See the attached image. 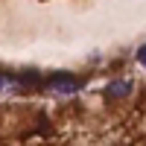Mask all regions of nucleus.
Here are the masks:
<instances>
[{"label":"nucleus","instance_id":"obj_1","mask_svg":"<svg viewBox=\"0 0 146 146\" xmlns=\"http://www.w3.org/2000/svg\"><path fill=\"white\" fill-rule=\"evenodd\" d=\"M47 88H50L53 94H62V96H70V94H76L79 88H82V82L73 76V73H53V76H47Z\"/></svg>","mask_w":146,"mask_h":146},{"label":"nucleus","instance_id":"obj_2","mask_svg":"<svg viewBox=\"0 0 146 146\" xmlns=\"http://www.w3.org/2000/svg\"><path fill=\"white\" fill-rule=\"evenodd\" d=\"M35 88L38 82H27V76H12V73H0V94H21L23 88Z\"/></svg>","mask_w":146,"mask_h":146},{"label":"nucleus","instance_id":"obj_3","mask_svg":"<svg viewBox=\"0 0 146 146\" xmlns=\"http://www.w3.org/2000/svg\"><path fill=\"white\" fill-rule=\"evenodd\" d=\"M129 94H131V82L129 79H114V82H108V88H105V100H123Z\"/></svg>","mask_w":146,"mask_h":146},{"label":"nucleus","instance_id":"obj_4","mask_svg":"<svg viewBox=\"0 0 146 146\" xmlns=\"http://www.w3.org/2000/svg\"><path fill=\"white\" fill-rule=\"evenodd\" d=\"M137 62H140V64L146 67V44H143V47H140V50H137Z\"/></svg>","mask_w":146,"mask_h":146}]
</instances>
